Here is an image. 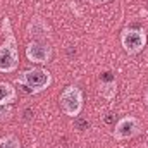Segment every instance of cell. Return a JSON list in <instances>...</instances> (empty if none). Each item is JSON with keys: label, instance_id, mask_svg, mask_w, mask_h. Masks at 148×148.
<instances>
[{"label": "cell", "instance_id": "obj_1", "mask_svg": "<svg viewBox=\"0 0 148 148\" xmlns=\"http://www.w3.org/2000/svg\"><path fill=\"white\" fill-rule=\"evenodd\" d=\"M2 31L5 35V41L0 45V73H14L19 67V50L9 17L2 19Z\"/></svg>", "mask_w": 148, "mask_h": 148}, {"label": "cell", "instance_id": "obj_2", "mask_svg": "<svg viewBox=\"0 0 148 148\" xmlns=\"http://www.w3.org/2000/svg\"><path fill=\"white\" fill-rule=\"evenodd\" d=\"M14 83L24 86L28 93L35 95V93H40V91L47 90L52 84V74L47 69L33 67V69H28V71L21 73L17 77H14Z\"/></svg>", "mask_w": 148, "mask_h": 148}, {"label": "cell", "instance_id": "obj_3", "mask_svg": "<svg viewBox=\"0 0 148 148\" xmlns=\"http://www.w3.org/2000/svg\"><path fill=\"white\" fill-rule=\"evenodd\" d=\"M60 109L69 117H77L83 110V91L79 86L71 84L60 93Z\"/></svg>", "mask_w": 148, "mask_h": 148}, {"label": "cell", "instance_id": "obj_4", "mask_svg": "<svg viewBox=\"0 0 148 148\" xmlns=\"http://www.w3.org/2000/svg\"><path fill=\"white\" fill-rule=\"evenodd\" d=\"M121 43H122V48L126 50V53L136 55L147 45V33L143 29H129L127 28L121 35Z\"/></svg>", "mask_w": 148, "mask_h": 148}, {"label": "cell", "instance_id": "obj_5", "mask_svg": "<svg viewBox=\"0 0 148 148\" xmlns=\"http://www.w3.org/2000/svg\"><path fill=\"white\" fill-rule=\"evenodd\" d=\"M141 133V122L138 117L134 115H126L122 119L117 121L115 127H114V138L115 140H131L134 136H138Z\"/></svg>", "mask_w": 148, "mask_h": 148}, {"label": "cell", "instance_id": "obj_6", "mask_svg": "<svg viewBox=\"0 0 148 148\" xmlns=\"http://www.w3.org/2000/svg\"><path fill=\"white\" fill-rule=\"evenodd\" d=\"M26 57L29 62L47 64L52 59V47L47 41H31L26 47Z\"/></svg>", "mask_w": 148, "mask_h": 148}, {"label": "cell", "instance_id": "obj_7", "mask_svg": "<svg viewBox=\"0 0 148 148\" xmlns=\"http://www.w3.org/2000/svg\"><path fill=\"white\" fill-rule=\"evenodd\" d=\"M28 35L40 41H47L50 38V28L41 17H33V21L28 24Z\"/></svg>", "mask_w": 148, "mask_h": 148}, {"label": "cell", "instance_id": "obj_8", "mask_svg": "<svg viewBox=\"0 0 148 148\" xmlns=\"http://www.w3.org/2000/svg\"><path fill=\"white\" fill-rule=\"evenodd\" d=\"M17 98V91L10 83L0 81V105H10Z\"/></svg>", "mask_w": 148, "mask_h": 148}, {"label": "cell", "instance_id": "obj_9", "mask_svg": "<svg viewBox=\"0 0 148 148\" xmlns=\"http://www.w3.org/2000/svg\"><path fill=\"white\" fill-rule=\"evenodd\" d=\"M0 148H21V141L16 134H5L0 138Z\"/></svg>", "mask_w": 148, "mask_h": 148}, {"label": "cell", "instance_id": "obj_10", "mask_svg": "<svg viewBox=\"0 0 148 148\" xmlns=\"http://www.w3.org/2000/svg\"><path fill=\"white\" fill-rule=\"evenodd\" d=\"M117 88H115V81H102V86H100V93L107 98H112L115 95Z\"/></svg>", "mask_w": 148, "mask_h": 148}, {"label": "cell", "instance_id": "obj_11", "mask_svg": "<svg viewBox=\"0 0 148 148\" xmlns=\"http://www.w3.org/2000/svg\"><path fill=\"white\" fill-rule=\"evenodd\" d=\"M10 115H12V109H10V105H0V122L7 121Z\"/></svg>", "mask_w": 148, "mask_h": 148}, {"label": "cell", "instance_id": "obj_12", "mask_svg": "<svg viewBox=\"0 0 148 148\" xmlns=\"http://www.w3.org/2000/svg\"><path fill=\"white\" fill-rule=\"evenodd\" d=\"M91 5H102V3H107V2H110V0H88Z\"/></svg>", "mask_w": 148, "mask_h": 148}, {"label": "cell", "instance_id": "obj_13", "mask_svg": "<svg viewBox=\"0 0 148 148\" xmlns=\"http://www.w3.org/2000/svg\"><path fill=\"white\" fill-rule=\"evenodd\" d=\"M145 100H147V105H148V91H147V95H145Z\"/></svg>", "mask_w": 148, "mask_h": 148}]
</instances>
